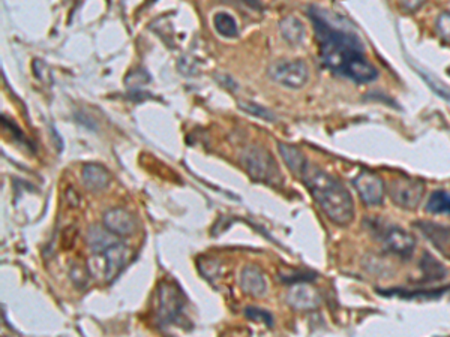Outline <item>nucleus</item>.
<instances>
[{"instance_id": "nucleus-1", "label": "nucleus", "mask_w": 450, "mask_h": 337, "mask_svg": "<svg viewBox=\"0 0 450 337\" xmlns=\"http://www.w3.org/2000/svg\"><path fill=\"white\" fill-rule=\"evenodd\" d=\"M317 42L324 66L336 75L356 82H371L378 78V71L365 56V48L356 35L332 24L318 8H310Z\"/></svg>"}, {"instance_id": "nucleus-2", "label": "nucleus", "mask_w": 450, "mask_h": 337, "mask_svg": "<svg viewBox=\"0 0 450 337\" xmlns=\"http://www.w3.org/2000/svg\"><path fill=\"white\" fill-rule=\"evenodd\" d=\"M300 178L329 221L338 226H347L351 223L354 213H356L354 202L347 188L338 178L312 164H308Z\"/></svg>"}, {"instance_id": "nucleus-3", "label": "nucleus", "mask_w": 450, "mask_h": 337, "mask_svg": "<svg viewBox=\"0 0 450 337\" xmlns=\"http://www.w3.org/2000/svg\"><path fill=\"white\" fill-rule=\"evenodd\" d=\"M242 161L246 173L255 182L267 183L272 186H281L284 183V176L279 170V165L266 149L260 146H251L245 149Z\"/></svg>"}, {"instance_id": "nucleus-4", "label": "nucleus", "mask_w": 450, "mask_h": 337, "mask_svg": "<svg viewBox=\"0 0 450 337\" xmlns=\"http://www.w3.org/2000/svg\"><path fill=\"white\" fill-rule=\"evenodd\" d=\"M129 257H131V250L123 243L117 242L111 247L104 250L102 254L93 255L89 261V270L98 278H104L107 282H111L122 273L129 261Z\"/></svg>"}, {"instance_id": "nucleus-5", "label": "nucleus", "mask_w": 450, "mask_h": 337, "mask_svg": "<svg viewBox=\"0 0 450 337\" xmlns=\"http://www.w3.org/2000/svg\"><path fill=\"white\" fill-rule=\"evenodd\" d=\"M270 78L287 89H302L310 80V69L303 60H279L269 68Z\"/></svg>"}, {"instance_id": "nucleus-6", "label": "nucleus", "mask_w": 450, "mask_h": 337, "mask_svg": "<svg viewBox=\"0 0 450 337\" xmlns=\"http://www.w3.org/2000/svg\"><path fill=\"white\" fill-rule=\"evenodd\" d=\"M390 200L404 210H416L425 197V186L419 180L395 178L389 186Z\"/></svg>"}, {"instance_id": "nucleus-7", "label": "nucleus", "mask_w": 450, "mask_h": 337, "mask_svg": "<svg viewBox=\"0 0 450 337\" xmlns=\"http://www.w3.org/2000/svg\"><path fill=\"white\" fill-rule=\"evenodd\" d=\"M183 309V298L177 286L164 282L158 288V317L161 322L167 324L177 319Z\"/></svg>"}, {"instance_id": "nucleus-8", "label": "nucleus", "mask_w": 450, "mask_h": 337, "mask_svg": "<svg viewBox=\"0 0 450 337\" xmlns=\"http://www.w3.org/2000/svg\"><path fill=\"white\" fill-rule=\"evenodd\" d=\"M353 185L366 206H380L383 202L386 188L382 177L370 171H362L359 176L354 177Z\"/></svg>"}, {"instance_id": "nucleus-9", "label": "nucleus", "mask_w": 450, "mask_h": 337, "mask_svg": "<svg viewBox=\"0 0 450 337\" xmlns=\"http://www.w3.org/2000/svg\"><path fill=\"white\" fill-rule=\"evenodd\" d=\"M382 242L389 254L410 258L416 249V238L399 226H387L382 234Z\"/></svg>"}, {"instance_id": "nucleus-10", "label": "nucleus", "mask_w": 450, "mask_h": 337, "mask_svg": "<svg viewBox=\"0 0 450 337\" xmlns=\"http://www.w3.org/2000/svg\"><path fill=\"white\" fill-rule=\"evenodd\" d=\"M102 222L107 230L119 237L134 235L138 231V222L134 218V214L121 207L105 212Z\"/></svg>"}, {"instance_id": "nucleus-11", "label": "nucleus", "mask_w": 450, "mask_h": 337, "mask_svg": "<svg viewBox=\"0 0 450 337\" xmlns=\"http://www.w3.org/2000/svg\"><path fill=\"white\" fill-rule=\"evenodd\" d=\"M414 226L442 255L450 259V226L434 222H416Z\"/></svg>"}, {"instance_id": "nucleus-12", "label": "nucleus", "mask_w": 450, "mask_h": 337, "mask_svg": "<svg viewBox=\"0 0 450 337\" xmlns=\"http://www.w3.org/2000/svg\"><path fill=\"white\" fill-rule=\"evenodd\" d=\"M287 302L293 309L298 310H314L322 303V297L314 286L308 282L296 283L287 294Z\"/></svg>"}, {"instance_id": "nucleus-13", "label": "nucleus", "mask_w": 450, "mask_h": 337, "mask_svg": "<svg viewBox=\"0 0 450 337\" xmlns=\"http://www.w3.org/2000/svg\"><path fill=\"white\" fill-rule=\"evenodd\" d=\"M241 286L243 293L253 297H263L267 291V283L263 271L255 266H246L241 274Z\"/></svg>"}, {"instance_id": "nucleus-14", "label": "nucleus", "mask_w": 450, "mask_h": 337, "mask_svg": "<svg viewBox=\"0 0 450 337\" xmlns=\"http://www.w3.org/2000/svg\"><path fill=\"white\" fill-rule=\"evenodd\" d=\"M83 183L89 190H102L110 185V174L98 164H86L83 166Z\"/></svg>"}, {"instance_id": "nucleus-15", "label": "nucleus", "mask_w": 450, "mask_h": 337, "mask_svg": "<svg viewBox=\"0 0 450 337\" xmlns=\"http://www.w3.org/2000/svg\"><path fill=\"white\" fill-rule=\"evenodd\" d=\"M86 240H87L89 247L93 252V255L102 254L104 250H107L117 243V240L114 238V234H111L105 226L101 228L98 225H93L89 228Z\"/></svg>"}, {"instance_id": "nucleus-16", "label": "nucleus", "mask_w": 450, "mask_h": 337, "mask_svg": "<svg viewBox=\"0 0 450 337\" xmlns=\"http://www.w3.org/2000/svg\"><path fill=\"white\" fill-rule=\"evenodd\" d=\"M279 153L282 156V159L286 161L287 166L291 170L293 174H296L298 177L302 176V173L305 171V168L308 166V159L305 158V154L294 146H290V144H279L278 146Z\"/></svg>"}, {"instance_id": "nucleus-17", "label": "nucleus", "mask_w": 450, "mask_h": 337, "mask_svg": "<svg viewBox=\"0 0 450 337\" xmlns=\"http://www.w3.org/2000/svg\"><path fill=\"white\" fill-rule=\"evenodd\" d=\"M281 33L284 39L288 41L290 44L298 45L305 38V27L299 18L287 17L281 21Z\"/></svg>"}, {"instance_id": "nucleus-18", "label": "nucleus", "mask_w": 450, "mask_h": 337, "mask_svg": "<svg viewBox=\"0 0 450 337\" xmlns=\"http://www.w3.org/2000/svg\"><path fill=\"white\" fill-rule=\"evenodd\" d=\"M426 210L434 214H450V194L444 190H435L426 202Z\"/></svg>"}, {"instance_id": "nucleus-19", "label": "nucleus", "mask_w": 450, "mask_h": 337, "mask_svg": "<svg viewBox=\"0 0 450 337\" xmlns=\"http://www.w3.org/2000/svg\"><path fill=\"white\" fill-rule=\"evenodd\" d=\"M213 24H215V29L218 30V33L225 36V38H234V36H238V23H236V20L229 12H218V14L213 17Z\"/></svg>"}, {"instance_id": "nucleus-20", "label": "nucleus", "mask_w": 450, "mask_h": 337, "mask_svg": "<svg viewBox=\"0 0 450 337\" xmlns=\"http://www.w3.org/2000/svg\"><path fill=\"white\" fill-rule=\"evenodd\" d=\"M420 269L423 271V278L426 281L443 279V276L446 274V270H444V267L442 266V264L438 262L435 258H432L431 255H428V254H425L422 257Z\"/></svg>"}, {"instance_id": "nucleus-21", "label": "nucleus", "mask_w": 450, "mask_h": 337, "mask_svg": "<svg viewBox=\"0 0 450 337\" xmlns=\"http://www.w3.org/2000/svg\"><path fill=\"white\" fill-rule=\"evenodd\" d=\"M245 315H246V318H250V319H253V321L264 322L267 327H272V324H274V319H272V315L269 314V312L262 310V309L246 307V309H245Z\"/></svg>"}, {"instance_id": "nucleus-22", "label": "nucleus", "mask_w": 450, "mask_h": 337, "mask_svg": "<svg viewBox=\"0 0 450 337\" xmlns=\"http://www.w3.org/2000/svg\"><path fill=\"white\" fill-rule=\"evenodd\" d=\"M437 32L442 36V39L450 44V12H443L437 18Z\"/></svg>"}, {"instance_id": "nucleus-23", "label": "nucleus", "mask_w": 450, "mask_h": 337, "mask_svg": "<svg viewBox=\"0 0 450 337\" xmlns=\"http://www.w3.org/2000/svg\"><path fill=\"white\" fill-rule=\"evenodd\" d=\"M71 279H73L75 282L77 286H85L89 281V273L85 267H81L80 264H74L73 267H71Z\"/></svg>"}, {"instance_id": "nucleus-24", "label": "nucleus", "mask_w": 450, "mask_h": 337, "mask_svg": "<svg viewBox=\"0 0 450 337\" xmlns=\"http://www.w3.org/2000/svg\"><path fill=\"white\" fill-rule=\"evenodd\" d=\"M242 105V108L245 111H248V113H251V114H254V116H257V117H260V118H266V120H274V114H272L269 110H266V108H263V106H260V105H257V104H251V102H246V104H241Z\"/></svg>"}, {"instance_id": "nucleus-25", "label": "nucleus", "mask_w": 450, "mask_h": 337, "mask_svg": "<svg viewBox=\"0 0 450 337\" xmlns=\"http://www.w3.org/2000/svg\"><path fill=\"white\" fill-rule=\"evenodd\" d=\"M422 5H423L422 2H418V4L404 2V4H401V8H402V9H407V11H410V12H414V11H418Z\"/></svg>"}]
</instances>
